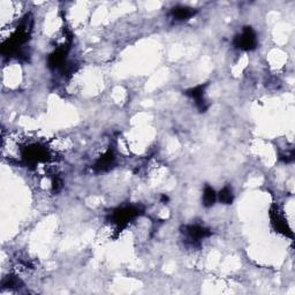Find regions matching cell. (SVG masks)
<instances>
[{
    "instance_id": "cell-1",
    "label": "cell",
    "mask_w": 295,
    "mask_h": 295,
    "mask_svg": "<svg viewBox=\"0 0 295 295\" xmlns=\"http://www.w3.org/2000/svg\"><path fill=\"white\" fill-rule=\"evenodd\" d=\"M234 45L240 50L251 51L257 45L256 32L251 27H245L242 31L234 38Z\"/></svg>"
},
{
    "instance_id": "cell-2",
    "label": "cell",
    "mask_w": 295,
    "mask_h": 295,
    "mask_svg": "<svg viewBox=\"0 0 295 295\" xmlns=\"http://www.w3.org/2000/svg\"><path fill=\"white\" fill-rule=\"evenodd\" d=\"M182 233L185 234L186 240H187L189 245L193 246L211 234L209 229L201 226V225H188V226H185Z\"/></svg>"
},
{
    "instance_id": "cell-3",
    "label": "cell",
    "mask_w": 295,
    "mask_h": 295,
    "mask_svg": "<svg viewBox=\"0 0 295 295\" xmlns=\"http://www.w3.org/2000/svg\"><path fill=\"white\" fill-rule=\"evenodd\" d=\"M271 221L276 231H278L284 235L292 236V231H291L289 224H287V220L278 207H275V209L271 210Z\"/></svg>"
},
{
    "instance_id": "cell-4",
    "label": "cell",
    "mask_w": 295,
    "mask_h": 295,
    "mask_svg": "<svg viewBox=\"0 0 295 295\" xmlns=\"http://www.w3.org/2000/svg\"><path fill=\"white\" fill-rule=\"evenodd\" d=\"M115 162V156L113 150L108 149V150L100 156L99 158L97 159L96 164H95V170L98 171V172H101V171L110 170L112 165H113Z\"/></svg>"
},
{
    "instance_id": "cell-5",
    "label": "cell",
    "mask_w": 295,
    "mask_h": 295,
    "mask_svg": "<svg viewBox=\"0 0 295 295\" xmlns=\"http://www.w3.org/2000/svg\"><path fill=\"white\" fill-rule=\"evenodd\" d=\"M172 14L173 19L177 20V21H186L188 19H191V17L195 14V10L191 8V7H187V6H177L172 8Z\"/></svg>"
},
{
    "instance_id": "cell-6",
    "label": "cell",
    "mask_w": 295,
    "mask_h": 295,
    "mask_svg": "<svg viewBox=\"0 0 295 295\" xmlns=\"http://www.w3.org/2000/svg\"><path fill=\"white\" fill-rule=\"evenodd\" d=\"M203 204L204 206L209 207L214 204V202L217 201V194L213 191V188H211L210 186H206L204 192H203Z\"/></svg>"
},
{
    "instance_id": "cell-7",
    "label": "cell",
    "mask_w": 295,
    "mask_h": 295,
    "mask_svg": "<svg viewBox=\"0 0 295 295\" xmlns=\"http://www.w3.org/2000/svg\"><path fill=\"white\" fill-rule=\"evenodd\" d=\"M217 198L223 203V204H232L233 198H234V195H233V191L231 187H224L219 192V194H217Z\"/></svg>"
}]
</instances>
